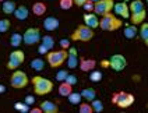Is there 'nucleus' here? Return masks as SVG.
Here are the masks:
<instances>
[{"instance_id":"obj_32","label":"nucleus","mask_w":148,"mask_h":113,"mask_svg":"<svg viewBox=\"0 0 148 113\" xmlns=\"http://www.w3.org/2000/svg\"><path fill=\"white\" fill-rule=\"evenodd\" d=\"M14 109L25 113V112H29V105H27L25 102H17L16 105H14Z\"/></svg>"},{"instance_id":"obj_15","label":"nucleus","mask_w":148,"mask_h":113,"mask_svg":"<svg viewBox=\"0 0 148 113\" xmlns=\"http://www.w3.org/2000/svg\"><path fill=\"white\" fill-rule=\"evenodd\" d=\"M59 25H60V21H59L56 17H46L45 20H43V28L46 29V31H49V32H52V31H56L59 28Z\"/></svg>"},{"instance_id":"obj_10","label":"nucleus","mask_w":148,"mask_h":113,"mask_svg":"<svg viewBox=\"0 0 148 113\" xmlns=\"http://www.w3.org/2000/svg\"><path fill=\"white\" fill-rule=\"evenodd\" d=\"M109 67L113 70V71H123L124 68L127 67V60H126V57L123 55H119V53H116V55H112L110 59H109Z\"/></svg>"},{"instance_id":"obj_14","label":"nucleus","mask_w":148,"mask_h":113,"mask_svg":"<svg viewBox=\"0 0 148 113\" xmlns=\"http://www.w3.org/2000/svg\"><path fill=\"white\" fill-rule=\"evenodd\" d=\"M78 66H80V70H81V71L88 73V71L95 68L97 62H95L94 59H84V57H81V59L78 60Z\"/></svg>"},{"instance_id":"obj_28","label":"nucleus","mask_w":148,"mask_h":113,"mask_svg":"<svg viewBox=\"0 0 148 113\" xmlns=\"http://www.w3.org/2000/svg\"><path fill=\"white\" fill-rule=\"evenodd\" d=\"M91 108H92V110L95 113H101L103 110V103H102V101H99V99H92L91 101Z\"/></svg>"},{"instance_id":"obj_39","label":"nucleus","mask_w":148,"mask_h":113,"mask_svg":"<svg viewBox=\"0 0 148 113\" xmlns=\"http://www.w3.org/2000/svg\"><path fill=\"white\" fill-rule=\"evenodd\" d=\"M48 52H49V49L46 48L45 45H42V43H41V45L38 46V53H39V55H46Z\"/></svg>"},{"instance_id":"obj_22","label":"nucleus","mask_w":148,"mask_h":113,"mask_svg":"<svg viewBox=\"0 0 148 113\" xmlns=\"http://www.w3.org/2000/svg\"><path fill=\"white\" fill-rule=\"evenodd\" d=\"M31 68L35 70V71H42L45 68V60L41 59V57H36L31 62Z\"/></svg>"},{"instance_id":"obj_1","label":"nucleus","mask_w":148,"mask_h":113,"mask_svg":"<svg viewBox=\"0 0 148 113\" xmlns=\"http://www.w3.org/2000/svg\"><path fill=\"white\" fill-rule=\"evenodd\" d=\"M34 85V92H35V95H38V97H43V95H48L52 92V89H53V82L48 78H45V77H41V75H35L32 77V80H31Z\"/></svg>"},{"instance_id":"obj_45","label":"nucleus","mask_w":148,"mask_h":113,"mask_svg":"<svg viewBox=\"0 0 148 113\" xmlns=\"http://www.w3.org/2000/svg\"><path fill=\"white\" fill-rule=\"evenodd\" d=\"M0 1H3V0H0Z\"/></svg>"},{"instance_id":"obj_6","label":"nucleus","mask_w":148,"mask_h":113,"mask_svg":"<svg viewBox=\"0 0 148 113\" xmlns=\"http://www.w3.org/2000/svg\"><path fill=\"white\" fill-rule=\"evenodd\" d=\"M29 82V78L27 73L21 71V70H13V74L10 77V85L13 88L16 89H21V88H25Z\"/></svg>"},{"instance_id":"obj_37","label":"nucleus","mask_w":148,"mask_h":113,"mask_svg":"<svg viewBox=\"0 0 148 113\" xmlns=\"http://www.w3.org/2000/svg\"><path fill=\"white\" fill-rule=\"evenodd\" d=\"M60 46H62V49H69L70 48V39H60Z\"/></svg>"},{"instance_id":"obj_19","label":"nucleus","mask_w":148,"mask_h":113,"mask_svg":"<svg viewBox=\"0 0 148 113\" xmlns=\"http://www.w3.org/2000/svg\"><path fill=\"white\" fill-rule=\"evenodd\" d=\"M17 4L16 1H13V0H3V4H1V10H3V13L4 14H13L14 13V10H16Z\"/></svg>"},{"instance_id":"obj_29","label":"nucleus","mask_w":148,"mask_h":113,"mask_svg":"<svg viewBox=\"0 0 148 113\" xmlns=\"http://www.w3.org/2000/svg\"><path fill=\"white\" fill-rule=\"evenodd\" d=\"M10 27H11L10 20H7V18H1L0 20V34L7 32L8 29H10Z\"/></svg>"},{"instance_id":"obj_31","label":"nucleus","mask_w":148,"mask_h":113,"mask_svg":"<svg viewBox=\"0 0 148 113\" xmlns=\"http://www.w3.org/2000/svg\"><path fill=\"white\" fill-rule=\"evenodd\" d=\"M78 110H80V113H92L94 112L92 108H91V103H88V102H81Z\"/></svg>"},{"instance_id":"obj_8","label":"nucleus","mask_w":148,"mask_h":113,"mask_svg":"<svg viewBox=\"0 0 148 113\" xmlns=\"http://www.w3.org/2000/svg\"><path fill=\"white\" fill-rule=\"evenodd\" d=\"M41 29L39 28H28L23 35V42L28 46H32L41 42Z\"/></svg>"},{"instance_id":"obj_27","label":"nucleus","mask_w":148,"mask_h":113,"mask_svg":"<svg viewBox=\"0 0 148 113\" xmlns=\"http://www.w3.org/2000/svg\"><path fill=\"white\" fill-rule=\"evenodd\" d=\"M67 98H69V102H70L71 105H80V103H81V99H82L80 92H71Z\"/></svg>"},{"instance_id":"obj_12","label":"nucleus","mask_w":148,"mask_h":113,"mask_svg":"<svg viewBox=\"0 0 148 113\" xmlns=\"http://www.w3.org/2000/svg\"><path fill=\"white\" fill-rule=\"evenodd\" d=\"M113 10L119 17L122 18H129L130 17V10H129V4L126 1H120V3H115L113 4Z\"/></svg>"},{"instance_id":"obj_44","label":"nucleus","mask_w":148,"mask_h":113,"mask_svg":"<svg viewBox=\"0 0 148 113\" xmlns=\"http://www.w3.org/2000/svg\"><path fill=\"white\" fill-rule=\"evenodd\" d=\"M145 1H147V6H148V0H145Z\"/></svg>"},{"instance_id":"obj_17","label":"nucleus","mask_w":148,"mask_h":113,"mask_svg":"<svg viewBox=\"0 0 148 113\" xmlns=\"http://www.w3.org/2000/svg\"><path fill=\"white\" fill-rule=\"evenodd\" d=\"M13 14H14V17H16L17 20L24 21V20H27L28 16H29V10H28V7H25V6H18V7H16Z\"/></svg>"},{"instance_id":"obj_9","label":"nucleus","mask_w":148,"mask_h":113,"mask_svg":"<svg viewBox=\"0 0 148 113\" xmlns=\"http://www.w3.org/2000/svg\"><path fill=\"white\" fill-rule=\"evenodd\" d=\"M113 4H115V0H98L94 3V13L101 17L105 16L113 10Z\"/></svg>"},{"instance_id":"obj_2","label":"nucleus","mask_w":148,"mask_h":113,"mask_svg":"<svg viewBox=\"0 0 148 113\" xmlns=\"http://www.w3.org/2000/svg\"><path fill=\"white\" fill-rule=\"evenodd\" d=\"M122 20L117 18L115 14L112 13H108L105 16L101 17L99 20V28L102 31H108V32H113V31H117L119 28H122Z\"/></svg>"},{"instance_id":"obj_25","label":"nucleus","mask_w":148,"mask_h":113,"mask_svg":"<svg viewBox=\"0 0 148 113\" xmlns=\"http://www.w3.org/2000/svg\"><path fill=\"white\" fill-rule=\"evenodd\" d=\"M41 42H42V45H45L49 50H52V49L55 48V39H53V36H50V35H43V36H41Z\"/></svg>"},{"instance_id":"obj_40","label":"nucleus","mask_w":148,"mask_h":113,"mask_svg":"<svg viewBox=\"0 0 148 113\" xmlns=\"http://www.w3.org/2000/svg\"><path fill=\"white\" fill-rule=\"evenodd\" d=\"M85 1H87V0H73V3L77 6V7H82Z\"/></svg>"},{"instance_id":"obj_20","label":"nucleus","mask_w":148,"mask_h":113,"mask_svg":"<svg viewBox=\"0 0 148 113\" xmlns=\"http://www.w3.org/2000/svg\"><path fill=\"white\" fill-rule=\"evenodd\" d=\"M73 92V85L67 84L66 81H62L59 85V95L60 97H69Z\"/></svg>"},{"instance_id":"obj_43","label":"nucleus","mask_w":148,"mask_h":113,"mask_svg":"<svg viewBox=\"0 0 148 113\" xmlns=\"http://www.w3.org/2000/svg\"><path fill=\"white\" fill-rule=\"evenodd\" d=\"M91 1H94V3H95V1H98V0H91Z\"/></svg>"},{"instance_id":"obj_35","label":"nucleus","mask_w":148,"mask_h":113,"mask_svg":"<svg viewBox=\"0 0 148 113\" xmlns=\"http://www.w3.org/2000/svg\"><path fill=\"white\" fill-rule=\"evenodd\" d=\"M64 81H66L67 84H70V85H75L78 80H77V75H74V74H69Z\"/></svg>"},{"instance_id":"obj_38","label":"nucleus","mask_w":148,"mask_h":113,"mask_svg":"<svg viewBox=\"0 0 148 113\" xmlns=\"http://www.w3.org/2000/svg\"><path fill=\"white\" fill-rule=\"evenodd\" d=\"M24 102L27 103V105H34L35 103V97H32V95H27L25 97V99H24Z\"/></svg>"},{"instance_id":"obj_24","label":"nucleus","mask_w":148,"mask_h":113,"mask_svg":"<svg viewBox=\"0 0 148 113\" xmlns=\"http://www.w3.org/2000/svg\"><path fill=\"white\" fill-rule=\"evenodd\" d=\"M138 34L137 31V28H136V25H127L126 28H124V36L127 38V39H133V38H136V35Z\"/></svg>"},{"instance_id":"obj_13","label":"nucleus","mask_w":148,"mask_h":113,"mask_svg":"<svg viewBox=\"0 0 148 113\" xmlns=\"http://www.w3.org/2000/svg\"><path fill=\"white\" fill-rule=\"evenodd\" d=\"M82 18H84V24L87 27H90V28H92V29L99 27V18L95 13H85Z\"/></svg>"},{"instance_id":"obj_23","label":"nucleus","mask_w":148,"mask_h":113,"mask_svg":"<svg viewBox=\"0 0 148 113\" xmlns=\"http://www.w3.org/2000/svg\"><path fill=\"white\" fill-rule=\"evenodd\" d=\"M21 43H23V35H21V34L14 32L11 36H10V45H11L13 48L21 46Z\"/></svg>"},{"instance_id":"obj_21","label":"nucleus","mask_w":148,"mask_h":113,"mask_svg":"<svg viewBox=\"0 0 148 113\" xmlns=\"http://www.w3.org/2000/svg\"><path fill=\"white\" fill-rule=\"evenodd\" d=\"M80 94H81L82 99H85L87 102H91L92 99L97 98V91H95L94 88H84Z\"/></svg>"},{"instance_id":"obj_36","label":"nucleus","mask_w":148,"mask_h":113,"mask_svg":"<svg viewBox=\"0 0 148 113\" xmlns=\"http://www.w3.org/2000/svg\"><path fill=\"white\" fill-rule=\"evenodd\" d=\"M84 10L87 11V13H91V11H94V1H91V0H87L85 3H84Z\"/></svg>"},{"instance_id":"obj_5","label":"nucleus","mask_w":148,"mask_h":113,"mask_svg":"<svg viewBox=\"0 0 148 113\" xmlns=\"http://www.w3.org/2000/svg\"><path fill=\"white\" fill-rule=\"evenodd\" d=\"M136 98L134 95L129 94V92H124V91H120V92H115L112 95V103H115L116 106H119L120 109H127L134 103Z\"/></svg>"},{"instance_id":"obj_4","label":"nucleus","mask_w":148,"mask_h":113,"mask_svg":"<svg viewBox=\"0 0 148 113\" xmlns=\"http://www.w3.org/2000/svg\"><path fill=\"white\" fill-rule=\"evenodd\" d=\"M94 29L90 28V27H87L85 24H81L78 25L75 29H74V32L70 35V39L74 40V42H77V40H80V42H90L92 38H94Z\"/></svg>"},{"instance_id":"obj_11","label":"nucleus","mask_w":148,"mask_h":113,"mask_svg":"<svg viewBox=\"0 0 148 113\" xmlns=\"http://www.w3.org/2000/svg\"><path fill=\"white\" fill-rule=\"evenodd\" d=\"M66 63L69 68H75L78 66V55H77V49L70 46L67 49V59Z\"/></svg>"},{"instance_id":"obj_30","label":"nucleus","mask_w":148,"mask_h":113,"mask_svg":"<svg viewBox=\"0 0 148 113\" xmlns=\"http://www.w3.org/2000/svg\"><path fill=\"white\" fill-rule=\"evenodd\" d=\"M90 80L92 82H99L102 80V73L99 70H91L90 71Z\"/></svg>"},{"instance_id":"obj_33","label":"nucleus","mask_w":148,"mask_h":113,"mask_svg":"<svg viewBox=\"0 0 148 113\" xmlns=\"http://www.w3.org/2000/svg\"><path fill=\"white\" fill-rule=\"evenodd\" d=\"M59 6H60L62 10H70L74 6V3H73V0H60L59 1Z\"/></svg>"},{"instance_id":"obj_41","label":"nucleus","mask_w":148,"mask_h":113,"mask_svg":"<svg viewBox=\"0 0 148 113\" xmlns=\"http://www.w3.org/2000/svg\"><path fill=\"white\" fill-rule=\"evenodd\" d=\"M29 112L31 113H43L41 108H32V109H29Z\"/></svg>"},{"instance_id":"obj_42","label":"nucleus","mask_w":148,"mask_h":113,"mask_svg":"<svg viewBox=\"0 0 148 113\" xmlns=\"http://www.w3.org/2000/svg\"><path fill=\"white\" fill-rule=\"evenodd\" d=\"M6 92V87L3 84H0V94H4Z\"/></svg>"},{"instance_id":"obj_3","label":"nucleus","mask_w":148,"mask_h":113,"mask_svg":"<svg viewBox=\"0 0 148 113\" xmlns=\"http://www.w3.org/2000/svg\"><path fill=\"white\" fill-rule=\"evenodd\" d=\"M67 59V50L66 49H60V50H49L46 53V62L50 67L58 68L60 66H63V63H66Z\"/></svg>"},{"instance_id":"obj_18","label":"nucleus","mask_w":148,"mask_h":113,"mask_svg":"<svg viewBox=\"0 0 148 113\" xmlns=\"http://www.w3.org/2000/svg\"><path fill=\"white\" fill-rule=\"evenodd\" d=\"M46 10H48V7H46V4L43 1H36V3L32 4V13L34 16L36 17H42L46 13Z\"/></svg>"},{"instance_id":"obj_16","label":"nucleus","mask_w":148,"mask_h":113,"mask_svg":"<svg viewBox=\"0 0 148 113\" xmlns=\"http://www.w3.org/2000/svg\"><path fill=\"white\" fill-rule=\"evenodd\" d=\"M39 108L42 109L43 113H58L59 112V106L55 102H52V101H43Z\"/></svg>"},{"instance_id":"obj_7","label":"nucleus","mask_w":148,"mask_h":113,"mask_svg":"<svg viewBox=\"0 0 148 113\" xmlns=\"http://www.w3.org/2000/svg\"><path fill=\"white\" fill-rule=\"evenodd\" d=\"M24 60H25L24 52L20 50V49H16V50H13V52L10 53V56H8L7 68L8 70H17L20 66L24 63Z\"/></svg>"},{"instance_id":"obj_26","label":"nucleus","mask_w":148,"mask_h":113,"mask_svg":"<svg viewBox=\"0 0 148 113\" xmlns=\"http://www.w3.org/2000/svg\"><path fill=\"white\" fill-rule=\"evenodd\" d=\"M140 25V36L144 40V43L148 46V23H141Z\"/></svg>"},{"instance_id":"obj_34","label":"nucleus","mask_w":148,"mask_h":113,"mask_svg":"<svg viewBox=\"0 0 148 113\" xmlns=\"http://www.w3.org/2000/svg\"><path fill=\"white\" fill-rule=\"evenodd\" d=\"M67 75H69V71H67V70H64V68H63V70H59L58 73H56V80L62 82V81L66 80Z\"/></svg>"}]
</instances>
